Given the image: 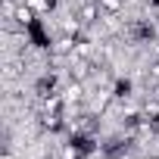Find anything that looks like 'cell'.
Instances as JSON below:
<instances>
[{
	"label": "cell",
	"instance_id": "1",
	"mask_svg": "<svg viewBox=\"0 0 159 159\" xmlns=\"http://www.w3.org/2000/svg\"><path fill=\"white\" fill-rule=\"evenodd\" d=\"M103 16H122L125 13V0H97Z\"/></svg>",
	"mask_w": 159,
	"mask_h": 159
}]
</instances>
